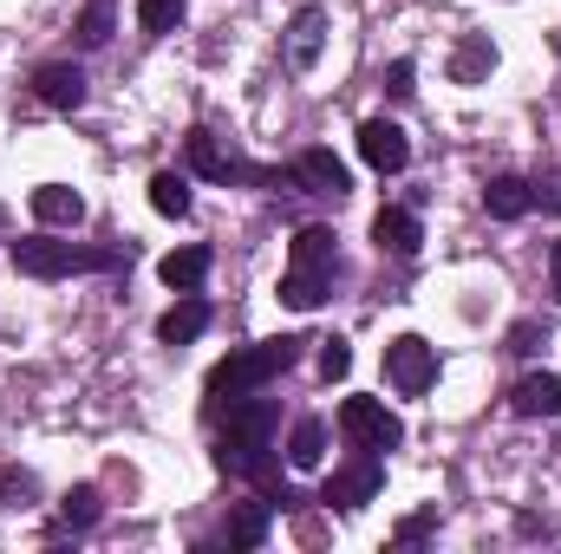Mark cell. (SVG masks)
Wrapping results in <instances>:
<instances>
[{
  "instance_id": "obj_1",
  "label": "cell",
  "mask_w": 561,
  "mask_h": 554,
  "mask_svg": "<svg viewBox=\"0 0 561 554\" xmlns=\"http://www.w3.org/2000/svg\"><path fill=\"white\" fill-rule=\"evenodd\" d=\"M300 346L307 339H294V333H280V339H255V346H242V353H229V359H216L209 366V412H222V405H236V399H249V392H262L268 379H280L294 359H300Z\"/></svg>"
},
{
  "instance_id": "obj_2",
  "label": "cell",
  "mask_w": 561,
  "mask_h": 554,
  "mask_svg": "<svg viewBox=\"0 0 561 554\" xmlns=\"http://www.w3.org/2000/svg\"><path fill=\"white\" fill-rule=\"evenodd\" d=\"M125 262V249H79V242H46V235H26L13 242V268L33 280H66V275H112Z\"/></svg>"
},
{
  "instance_id": "obj_3",
  "label": "cell",
  "mask_w": 561,
  "mask_h": 554,
  "mask_svg": "<svg viewBox=\"0 0 561 554\" xmlns=\"http://www.w3.org/2000/svg\"><path fill=\"white\" fill-rule=\"evenodd\" d=\"M183 157H190V170H196V176H209V183H255V189H280V183H294L287 170L249 163L242 150H229L216 131H190V138H183Z\"/></svg>"
},
{
  "instance_id": "obj_4",
  "label": "cell",
  "mask_w": 561,
  "mask_h": 554,
  "mask_svg": "<svg viewBox=\"0 0 561 554\" xmlns=\"http://www.w3.org/2000/svg\"><path fill=\"white\" fill-rule=\"evenodd\" d=\"M340 437L353 443V450H399L405 443V424H399V412H386L379 399H346L340 405Z\"/></svg>"
},
{
  "instance_id": "obj_5",
  "label": "cell",
  "mask_w": 561,
  "mask_h": 554,
  "mask_svg": "<svg viewBox=\"0 0 561 554\" xmlns=\"http://www.w3.org/2000/svg\"><path fill=\"white\" fill-rule=\"evenodd\" d=\"M379 483H386V463H379V450H359L346 470H333V476H327L320 503H333V509H366V503L379 496Z\"/></svg>"
},
{
  "instance_id": "obj_6",
  "label": "cell",
  "mask_w": 561,
  "mask_h": 554,
  "mask_svg": "<svg viewBox=\"0 0 561 554\" xmlns=\"http://www.w3.org/2000/svg\"><path fill=\"white\" fill-rule=\"evenodd\" d=\"M386 379H392V385H399L405 399L431 392V379H437V346H424L419 333L392 339V346H386Z\"/></svg>"
},
{
  "instance_id": "obj_7",
  "label": "cell",
  "mask_w": 561,
  "mask_h": 554,
  "mask_svg": "<svg viewBox=\"0 0 561 554\" xmlns=\"http://www.w3.org/2000/svg\"><path fill=\"white\" fill-rule=\"evenodd\" d=\"M287 176H294V189H307V196H346L353 189V176H346V163L333 157V150H300L294 163H287Z\"/></svg>"
},
{
  "instance_id": "obj_8",
  "label": "cell",
  "mask_w": 561,
  "mask_h": 554,
  "mask_svg": "<svg viewBox=\"0 0 561 554\" xmlns=\"http://www.w3.org/2000/svg\"><path fill=\"white\" fill-rule=\"evenodd\" d=\"M359 157H366L379 176H399V170L412 163V138H405L392 118H366V125H359Z\"/></svg>"
},
{
  "instance_id": "obj_9",
  "label": "cell",
  "mask_w": 561,
  "mask_h": 554,
  "mask_svg": "<svg viewBox=\"0 0 561 554\" xmlns=\"http://www.w3.org/2000/svg\"><path fill=\"white\" fill-rule=\"evenodd\" d=\"M33 99H39L46 112H79V105H85V72H79L72 59H46V66L33 72Z\"/></svg>"
},
{
  "instance_id": "obj_10",
  "label": "cell",
  "mask_w": 561,
  "mask_h": 554,
  "mask_svg": "<svg viewBox=\"0 0 561 554\" xmlns=\"http://www.w3.org/2000/svg\"><path fill=\"white\" fill-rule=\"evenodd\" d=\"M373 242H379V255H399V262H412L419 255V242H424V229H419V216L412 209H379L373 216Z\"/></svg>"
},
{
  "instance_id": "obj_11",
  "label": "cell",
  "mask_w": 561,
  "mask_h": 554,
  "mask_svg": "<svg viewBox=\"0 0 561 554\" xmlns=\"http://www.w3.org/2000/svg\"><path fill=\"white\" fill-rule=\"evenodd\" d=\"M483 209H490L496 222H523V216L536 209V183H529V176H490V183H483Z\"/></svg>"
},
{
  "instance_id": "obj_12",
  "label": "cell",
  "mask_w": 561,
  "mask_h": 554,
  "mask_svg": "<svg viewBox=\"0 0 561 554\" xmlns=\"http://www.w3.org/2000/svg\"><path fill=\"white\" fill-rule=\"evenodd\" d=\"M33 216H39L46 229H79V222H85V196L66 189V183H39V189H33Z\"/></svg>"
},
{
  "instance_id": "obj_13",
  "label": "cell",
  "mask_w": 561,
  "mask_h": 554,
  "mask_svg": "<svg viewBox=\"0 0 561 554\" xmlns=\"http://www.w3.org/2000/svg\"><path fill=\"white\" fill-rule=\"evenodd\" d=\"M510 412L516 417H561V379L556 372H529V379H516Z\"/></svg>"
},
{
  "instance_id": "obj_14",
  "label": "cell",
  "mask_w": 561,
  "mask_h": 554,
  "mask_svg": "<svg viewBox=\"0 0 561 554\" xmlns=\"http://www.w3.org/2000/svg\"><path fill=\"white\" fill-rule=\"evenodd\" d=\"M333 275H340V268H287V275H280V307L313 313V307L333 293Z\"/></svg>"
},
{
  "instance_id": "obj_15",
  "label": "cell",
  "mask_w": 561,
  "mask_h": 554,
  "mask_svg": "<svg viewBox=\"0 0 561 554\" xmlns=\"http://www.w3.org/2000/svg\"><path fill=\"white\" fill-rule=\"evenodd\" d=\"M203 326H209V300H203V293H183V300L157 320V339H163V346H190Z\"/></svg>"
},
{
  "instance_id": "obj_16",
  "label": "cell",
  "mask_w": 561,
  "mask_h": 554,
  "mask_svg": "<svg viewBox=\"0 0 561 554\" xmlns=\"http://www.w3.org/2000/svg\"><path fill=\"white\" fill-rule=\"evenodd\" d=\"M320 39H327V13H320V7H300V13L287 20V59H294V66H313V59H320Z\"/></svg>"
},
{
  "instance_id": "obj_17",
  "label": "cell",
  "mask_w": 561,
  "mask_h": 554,
  "mask_svg": "<svg viewBox=\"0 0 561 554\" xmlns=\"http://www.w3.org/2000/svg\"><path fill=\"white\" fill-rule=\"evenodd\" d=\"M496 72V46H490V33H470L457 53H450V79L457 85H483Z\"/></svg>"
},
{
  "instance_id": "obj_18",
  "label": "cell",
  "mask_w": 561,
  "mask_h": 554,
  "mask_svg": "<svg viewBox=\"0 0 561 554\" xmlns=\"http://www.w3.org/2000/svg\"><path fill=\"white\" fill-rule=\"evenodd\" d=\"M157 275H163V287H176V293H196L203 275H209V249H170L157 262Z\"/></svg>"
},
{
  "instance_id": "obj_19",
  "label": "cell",
  "mask_w": 561,
  "mask_h": 554,
  "mask_svg": "<svg viewBox=\"0 0 561 554\" xmlns=\"http://www.w3.org/2000/svg\"><path fill=\"white\" fill-rule=\"evenodd\" d=\"M190 203H196V196H190V176H183V170H157V176H150V209H157V216L183 222Z\"/></svg>"
},
{
  "instance_id": "obj_20",
  "label": "cell",
  "mask_w": 561,
  "mask_h": 554,
  "mask_svg": "<svg viewBox=\"0 0 561 554\" xmlns=\"http://www.w3.org/2000/svg\"><path fill=\"white\" fill-rule=\"evenodd\" d=\"M268 509H275V503H242V509L229 516L222 542H229V549H262V542H268Z\"/></svg>"
},
{
  "instance_id": "obj_21",
  "label": "cell",
  "mask_w": 561,
  "mask_h": 554,
  "mask_svg": "<svg viewBox=\"0 0 561 554\" xmlns=\"http://www.w3.org/2000/svg\"><path fill=\"white\" fill-rule=\"evenodd\" d=\"M287 268H340V255H333V229H300L294 249H287Z\"/></svg>"
},
{
  "instance_id": "obj_22",
  "label": "cell",
  "mask_w": 561,
  "mask_h": 554,
  "mask_svg": "<svg viewBox=\"0 0 561 554\" xmlns=\"http://www.w3.org/2000/svg\"><path fill=\"white\" fill-rule=\"evenodd\" d=\"M99 516H105V496H99L92 483H79V489H66V503H59V522H66L72 535H85V529H99Z\"/></svg>"
},
{
  "instance_id": "obj_23",
  "label": "cell",
  "mask_w": 561,
  "mask_h": 554,
  "mask_svg": "<svg viewBox=\"0 0 561 554\" xmlns=\"http://www.w3.org/2000/svg\"><path fill=\"white\" fill-rule=\"evenodd\" d=\"M320 457H327V424H320V417H300L294 437H287V463H294V470H313Z\"/></svg>"
},
{
  "instance_id": "obj_24",
  "label": "cell",
  "mask_w": 561,
  "mask_h": 554,
  "mask_svg": "<svg viewBox=\"0 0 561 554\" xmlns=\"http://www.w3.org/2000/svg\"><path fill=\"white\" fill-rule=\"evenodd\" d=\"M72 39H79L85 53H99V46L112 39V0H85V13L72 20Z\"/></svg>"
},
{
  "instance_id": "obj_25",
  "label": "cell",
  "mask_w": 561,
  "mask_h": 554,
  "mask_svg": "<svg viewBox=\"0 0 561 554\" xmlns=\"http://www.w3.org/2000/svg\"><path fill=\"white\" fill-rule=\"evenodd\" d=\"M183 13H190L183 0H138V26H144V33H176V26H183Z\"/></svg>"
},
{
  "instance_id": "obj_26",
  "label": "cell",
  "mask_w": 561,
  "mask_h": 554,
  "mask_svg": "<svg viewBox=\"0 0 561 554\" xmlns=\"http://www.w3.org/2000/svg\"><path fill=\"white\" fill-rule=\"evenodd\" d=\"M33 496H39L33 470H0V509H26Z\"/></svg>"
},
{
  "instance_id": "obj_27",
  "label": "cell",
  "mask_w": 561,
  "mask_h": 554,
  "mask_svg": "<svg viewBox=\"0 0 561 554\" xmlns=\"http://www.w3.org/2000/svg\"><path fill=\"white\" fill-rule=\"evenodd\" d=\"M320 372L327 379H346L353 372V346L346 339H320Z\"/></svg>"
},
{
  "instance_id": "obj_28",
  "label": "cell",
  "mask_w": 561,
  "mask_h": 554,
  "mask_svg": "<svg viewBox=\"0 0 561 554\" xmlns=\"http://www.w3.org/2000/svg\"><path fill=\"white\" fill-rule=\"evenodd\" d=\"M419 85H412V59H392L386 66V99H412Z\"/></svg>"
},
{
  "instance_id": "obj_29",
  "label": "cell",
  "mask_w": 561,
  "mask_h": 554,
  "mask_svg": "<svg viewBox=\"0 0 561 554\" xmlns=\"http://www.w3.org/2000/svg\"><path fill=\"white\" fill-rule=\"evenodd\" d=\"M424 529H431V516H405V522L392 529V542H419Z\"/></svg>"
},
{
  "instance_id": "obj_30",
  "label": "cell",
  "mask_w": 561,
  "mask_h": 554,
  "mask_svg": "<svg viewBox=\"0 0 561 554\" xmlns=\"http://www.w3.org/2000/svg\"><path fill=\"white\" fill-rule=\"evenodd\" d=\"M549 293L561 300V242H549Z\"/></svg>"
},
{
  "instance_id": "obj_31",
  "label": "cell",
  "mask_w": 561,
  "mask_h": 554,
  "mask_svg": "<svg viewBox=\"0 0 561 554\" xmlns=\"http://www.w3.org/2000/svg\"><path fill=\"white\" fill-rule=\"evenodd\" d=\"M510 353H536V326H516L510 333Z\"/></svg>"
},
{
  "instance_id": "obj_32",
  "label": "cell",
  "mask_w": 561,
  "mask_h": 554,
  "mask_svg": "<svg viewBox=\"0 0 561 554\" xmlns=\"http://www.w3.org/2000/svg\"><path fill=\"white\" fill-rule=\"evenodd\" d=\"M0 242H7V203H0Z\"/></svg>"
},
{
  "instance_id": "obj_33",
  "label": "cell",
  "mask_w": 561,
  "mask_h": 554,
  "mask_svg": "<svg viewBox=\"0 0 561 554\" xmlns=\"http://www.w3.org/2000/svg\"><path fill=\"white\" fill-rule=\"evenodd\" d=\"M556 53H561V33H556Z\"/></svg>"
}]
</instances>
